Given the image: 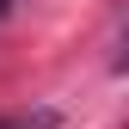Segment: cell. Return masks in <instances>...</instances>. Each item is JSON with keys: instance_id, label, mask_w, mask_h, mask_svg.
I'll return each instance as SVG.
<instances>
[{"instance_id": "6da1fadb", "label": "cell", "mask_w": 129, "mask_h": 129, "mask_svg": "<svg viewBox=\"0 0 129 129\" xmlns=\"http://www.w3.org/2000/svg\"><path fill=\"white\" fill-rule=\"evenodd\" d=\"M0 129H55V111H19V117H0Z\"/></svg>"}]
</instances>
